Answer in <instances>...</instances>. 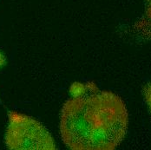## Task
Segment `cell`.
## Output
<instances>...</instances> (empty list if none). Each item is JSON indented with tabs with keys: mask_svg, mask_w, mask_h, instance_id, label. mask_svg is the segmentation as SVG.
Segmentation results:
<instances>
[{
	"mask_svg": "<svg viewBox=\"0 0 151 150\" xmlns=\"http://www.w3.org/2000/svg\"><path fill=\"white\" fill-rule=\"evenodd\" d=\"M147 5V11L150 17H151V0H145Z\"/></svg>",
	"mask_w": 151,
	"mask_h": 150,
	"instance_id": "277c9868",
	"label": "cell"
},
{
	"mask_svg": "<svg viewBox=\"0 0 151 150\" xmlns=\"http://www.w3.org/2000/svg\"><path fill=\"white\" fill-rule=\"evenodd\" d=\"M4 63V56L0 53V67Z\"/></svg>",
	"mask_w": 151,
	"mask_h": 150,
	"instance_id": "5b68a950",
	"label": "cell"
},
{
	"mask_svg": "<svg viewBox=\"0 0 151 150\" xmlns=\"http://www.w3.org/2000/svg\"><path fill=\"white\" fill-rule=\"evenodd\" d=\"M129 116L124 102L109 91L72 97L65 102L59 129L70 149L113 150L126 135Z\"/></svg>",
	"mask_w": 151,
	"mask_h": 150,
	"instance_id": "6da1fadb",
	"label": "cell"
},
{
	"mask_svg": "<svg viewBox=\"0 0 151 150\" xmlns=\"http://www.w3.org/2000/svg\"><path fill=\"white\" fill-rule=\"evenodd\" d=\"M143 95H144V99H145V102L147 103V105L150 108V111L151 114V83L148 84L144 90H143Z\"/></svg>",
	"mask_w": 151,
	"mask_h": 150,
	"instance_id": "3957f363",
	"label": "cell"
},
{
	"mask_svg": "<svg viewBox=\"0 0 151 150\" xmlns=\"http://www.w3.org/2000/svg\"><path fill=\"white\" fill-rule=\"evenodd\" d=\"M5 145L13 150H53L56 143L38 121L17 111H10L4 135Z\"/></svg>",
	"mask_w": 151,
	"mask_h": 150,
	"instance_id": "7a4b0ae2",
	"label": "cell"
}]
</instances>
